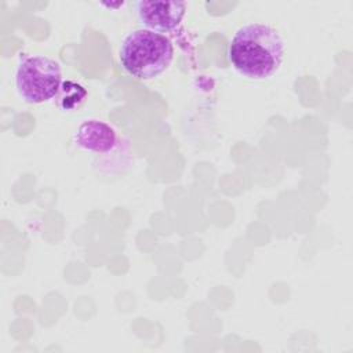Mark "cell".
Returning a JSON list of instances; mask_svg holds the SVG:
<instances>
[{"label": "cell", "mask_w": 353, "mask_h": 353, "mask_svg": "<svg viewBox=\"0 0 353 353\" xmlns=\"http://www.w3.org/2000/svg\"><path fill=\"white\" fill-rule=\"evenodd\" d=\"M135 7L139 23L145 29L157 33L174 30L181 23L186 11L185 1L141 0L137 1Z\"/></svg>", "instance_id": "cell-4"}, {"label": "cell", "mask_w": 353, "mask_h": 353, "mask_svg": "<svg viewBox=\"0 0 353 353\" xmlns=\"http://www.w3.org/2000/svg\"><path fill=\"white\" fill-rule=\"evenodd\" d=\"M57 98L62 110H74L84 103L87 98V90L76 81L66 80L62 81Z\"/></svg>", "instance_id": "cell-6"}, {"label": "cell", "mask_w": 353, "mask_h": 353, "mask_svg": "<svg viewBox=\"0 0 353 353\" xmlns=\"http://www.w3.org/2000/svg\"><path fill=\"white\" fill-rule=\"evenodd\" d=\"M174 46L161 33L138 29L127 34L120 47L123 69L139 79L150 80L161 74L172 61Z\"/></svg>", "instance_id": "cell-2"}, {"label": "cell", "mask_w": 353, "mask_h": 353, "mask_svg": "<svg viewBox=\"0 0 353 353\" xmlns=\"http://www.w3.org/2000/svg\"><path fill=\"white\" fill-rule=\"evenodd\" d=\"M61 84V66L55 59L46 55L21 58L15 72V85L28 103H43L57 97Z\"/></svg>", "instance_id": "cell-3"}, {"label": "cell", "mask_w": 353, "mask_h": 353, "mask_svg": "<svg viewBox=\"0 0 353 353\" xmlns=\"http://www.w3.org/2000/svg\"><path fill=\"white\" fill-rule=\"evenodd\" d=\"M117 134L113 127L101 120H87L74 134V142L81 149L95 153H108L117 145Z\"/></svg>", "instance_id": "cell-5"}, {"label": "cell", "mask_w": 353, "mask_h": 353, "mask_svg": "<svg viewBox=\"0 0 353 353\" xmlns=\"http://www.w3.org/2000/svg\"><path fill=\"white\" fill-rule=\"evenodd\" d=\"M228 57L243 76L262 80L273 76L284 59V41L279 32L266 23H247L233 34Z\"/></svg>", "instance_id": "cell-1"}]
</instances>
